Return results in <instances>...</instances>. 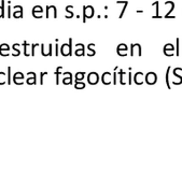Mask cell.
Returning a JSON list of instances; mask_svg holds the SVG:
<instances>
[{"instance_id": "obj_30", "label": "cell", "mask_w": 182, "mask_h": 171, "mask_svg": "<svg viewBox=\"0 0 182 171\" xmlns=\"http://www.w3.org/2000/svg\"><path fill=\"white\" fill-rule=\"evenodd\" d=\"M0 55L1 56H9V53H8V51H2V50H0Z\"/></svg>"}, {"instance_id": "obj_31", "label": "cell", "mask_w": 182, "mask_h": 171, "mask_svg": "<svg viewBox=\"0 0 182 171\" xmlns=\"http://www.w3.org/2000/svg\"><path fill=\"white\" fill-rule=\"evenodd\" d=\"M33 15L36 18H41V17H42V13H33Z\"/></svg>"}, {"instance_id": "obj_22", "label": "cell", "mask_w": 182, "mask_h": 171, "mask_svg": "<svg viewBox=\"0 0 182 171\" xmlns=\"http://www.w3.org/2000/svg\"><path fill=\"white\" fill-rule=\"evenodd\" d=\"M43 12V9L41 6H36V7H33V13H42Z\"/></svg>"}, {"instance_id": "obj_32", "label": "cell", "mask_w": 182, "mask_h": 171, "mask_svg": "<svg viewBox=\"0 0 182 171\" xmlns=\"http://www.w3.org/2000/svg\"><path fill=\"white\" fill-rule=\"evenodd\" d=\"M117 73L114 72V74H113V83L117 84Z\"/></svg>"}, {"instance_id": "obj_8", "label": "cell", "mask_w": 182, "mask_h": 171, "mask_svg": "<svg viewBox=\"0 0 182 171\" xmlns=\"http://www.w3.org/2000/svg\"><path fill=\"white\" fill-rule=\"evenodd\" d=\"M174 51H175V47L171 43H167L164 46V54L166 56H174Z\"/></svg>"}, {"instance_id": "obj_27", "label": "cell", "mask_w": 182, "mask_h": 171, "mask_svg": "<svg viewBox=\"0 0 182 171\" xmlns=\"http://www.w3.org/2000/svg\"><path fill=\"white\" fill-rule=\"evenodd\" d=\"M169 70H170V67H168V70H167V72H166V81H167L168 87H170V86H169Z\"/></svg>"}, {"instance_id": "obj_18", "label": "cell", "mask_w": 182, "mask_h": 171, "mask_svg": "<svg viewBox=\"0 0 182 171\" xmlns=\"http://www.w3.org/2000/svg\"><path fill=\"white\" fill-rule=\"evenodd\" d=\"M84 77H85V73L84 72H78L76 74V82H80V81H82L84 79Z\"/></svg>"}, {"instance_id": "obj_4", "label": "cell", "mask_w": 182, "mask_h": 171, "mask_svg": "<svg viewBox=\"0 0 182 171\" xmlns=\"http://www.w3.org/2000/svg\"><path fill=\"white\" fill-rule=\"evenodd\" d=\"M144 80H146V82L148 84H150V85H152V84H155L157 81V75L156 73L154 72H149L146 74V77H144Z\"/></svg>"}, {"instance_id": "obj_10", "label": "cell", "mask_w": 182, "mask_h": 171, "mask_svg": "<svg viewBox=\"0 0 182 171\" xmlns=\"http://www.w3.org/2000/svg\"><path fill=\"white\" fill-rule=\"evenodd\" d=\"M14 12H13V16L15 18H22L23 17V7L22 6H15Z\"/></svg>"}, {"instance_id": "obj_28", "label": "cell", "mask_w": 182, "mask_h": 171, "mask_svg": "<svg viewBox=\"0 0 182 171\" xmlns=\"http://www.w3.org/2000/svg\"><path fill=\"white\" fill-rule=\"evenodd\" d=\"M37 46H39V44L38 43H35L31 45V55H33V56H35V48H36Z\"/></svg>"}, {"instance_id": "obj_2", "label": "cell", "mask_w": 182, "mask_h": 171, "mask_svg": "<svg viewBox=\"0 0 182 171\" xmlns=\"http://www.w3.org/2000/svg\"><path fill=\"white\" fill-rule=\"evenodd\" d=\"M95 10L92 6H85L83 7V23L86 22L88 18H92L94 16Z\"/></svg>"}, {"instance_id": "obj_23", "label": "cell", "mask_w": 182, "mask_h": 171, "mask_svg": "<svg viewBox=\"0 0 182 171\" xmlns=\"http://www.w3.org/2000/svg\"><path fill=\"white\" fill-rule=\"evenodd\" d=\"M23 46H24V54H25V56H29V52H28V46H29V44L27 43V42H24Z\"/></svg>"}, {"instance_id": "obj_19", "label": "cell", "mask_w": 182, "mask_h": 171, "mask_svg": "<svg viewBox=\"0 0 182 171\" xmlns=\"http://www.w3.org/2000/svg\"><path fill=\"white\" fill-rule=\"evenodd\" d=\"M30 74L33 75V78H28L27 83H28V84H36V73H35V72H30Z\"/></svg>"}, {"instance_id": "obj_11", "label": "cell", "mask_w": 182, "mask_h": 171, "mask_svg": "<svg viewBox=\"0 0 182 171\" xmlns=\"http://www.w3.org/2000/svg\"><path fill=\"white\" fill-rule=\"evenodd\" d=\"M111 78H112L111 73H110V72H105L101 75V82L105 84V85H108V84L111 83Z\"/></svg>"}, {"instance_id": "obj_7", "label": "cell", "mask_w": 182, "mask_h": 171, "mask_svg": "<svg viewBox=\"0 0 182 171\" xmlns=\"http://www.w3.org/2000/svg\"><path fill=\"white\" fill-rule=\"evenodd\" d=\"M53 12V17L56 18L57 17V9L55 6H47V18L51 16V13Z\"/></svg>"}, {"instance_id": "obj_13", "label": "cell", "mask_w": 182, "mask_h": 171, "mask_svg": "<svg viewBox=\"0 0 182 171\" xmlns=\"http://www.w3.org/2000/svg\"><path fill=\"white\" fill-rule=\"evenodd\" d=\"M64 75H66V77L68 78H65L64 79V84H67V85H69V84L72 83V74L70 72H67V73H64Z\"/></svg>"}, {"instance_id": "obj_20", "label": "cell", "mask_w": 182, "mask_h": 171, "mask_svg": "<svg viewBox=\"0 0 182 171\" xmlns=\"http://www.w3.org/2000/svg\"><path fill=\"white\" fill-rule=\"evenodd\" d=\"M92 46H94V44L93 43H90L88 44V56H94L95 54H96V52L92 48Z\"/></svg>"}, {"instance_id": "obj_5", "label": "cell", "mask_w": 182, "mask_h": 171, "mask_svg": "<svg viewBox=\"0 0 182 171\" xmlns=\"http://www.w3.org/2000/svg\"><path fill=\"white\" fill-rule=\"evenodd\" d=\"M136 52H137V55H138V56H141L142 55L141 46H140L139 43H133L131 45V56H134Z\"/></svg>"}, {"instance_id": "obj_29", "label": "cell", "mask_w": 182, "mask_h": 171, "mask_svg": "<svg viewBox=\"0 0 182 171\" xmlns=\"http://www.w3.org/2000/svg\"><path fill=\"white\" fill-rule=\"evenodd\" d=\"M47 72H42L40 74V83L41 84L43 83V77H44V75H47Z\"/></svg>"}, {"instance_id": "obj_3", "label": "cell", "mask_w": 182, "mask_h": 171, "mask_svg": "<svg viewBox=\"0 0 182 171\" xmlns=\"http://www.w3.org/2000/svg\"><path fill=\"white\" fill-rule=\"evenodd\" d=\"M117 53L119 56H122V57H124V56H127V54H128L127 45H126L125 43L119 44V46H117Z\"/></svg>"}, {"instance_id": "obj_25", "label": "cell", "mask_w": 182, "mask_h": 171, "mask_svg": "<svg viewBox=\"0 0 182 171\" xmlns=\"http://www.w3.org/2000/svg\"><path fill=\"white\" fill-rule=\"evenodd\" d=\"M76 88H84L85 87V83H82V82H76Z\"/></svg>"}, {"instance_id": "obj_35", "label": "cell", "mask_w": 182, "mask_h": 171, "mask_svg": "<svg viewBox=\"0 0 182 171\" xmlns=\"http://www.w3.org/2000/svg\"><path fill=\"white\" fill-rule=\"evenodd\" d=\"M128 77H129V82H128V83L131 84V72L128 73Z\"/></svg>"}, {"instance_id": "obj_17", "label": "cell", "mask_w": 182, "mask_h": 171, "mask_svg": "<svg viewBox=\"0 0 182 171\" xmlns=\"http://www.w3.org/2000/svg\"><path fill=\"white\" fill-rule=\"evenodd\" d=\"M72 9H73L72 6H68V7H66V11L68 12V15H66V17L67 18H71L73 16V13H72V11H71Z\"/></svg>"}, {"instance_id": "obj_9", "label": "cell", "mask_w": 182, "mask_h": 171, "mask_svg": "<svg viewBox=\"0 0 182 171\" xmlns=\"http://www.w3.org/2000/svg\"><path fill=\"white\" fill-rule=\"evenodd\" d=\"M76 56H84L85 55V46L83 43L76 44Z\"/></svg>"}, {"instance_id": "obj_1", "label": "cell", "mask_w": 182, "mask_h": 171, "mask_svg": "<svg viewBox=\"0 0 182 171\" xmlns=\"http://www.w3.org/2000/svg\"><path fill=\"white\" fill-rule=\"evenodd\" d=\"M60 53L63 56H71L72 55V39H69L68 43H64L60 47Z\"/></svg>"}, {"instance_id": "obj_21", "label": "cell", "mask_w": 182, "mask_h": 171, "mask_svg": "<svg viewBox=\"0 0 182 171\" xmlns=\"http://www.w3.org/2000/svg\"><path fill=\"white\" fill-rule=\"evenodd\" d=\"M4 17V0L1 1V6H0V18Z\"/></svg>"}, {"instance_id": "obj_15", "label": "cell", "mask_w": 182, "mask_h": 171, "mask_svg": "<svg viewBox=\"0 0 182 171\" xmlns=\"http://www.w3.org/2000/svg\"><path fill=\"white\" fill-rule=\"evenodd\" d=\"M152 6H154L155 7V11H156V13H155V15L154 16H152L153 18H160V10H158V1H155L154 3H152Z\"/></svg>"}, {"instance_id": "obj_34", "label": "cell", "mask_w": 182, "mask_h": 171, "mask_svg": "<svg viewBox=\"0 0 182 171\" xmlns=\"http://www.w3.org/2000/svg\"><path fill=\"white\" fill-rule=\"evenodd\" d=\"M56 56H58V44H56V53H55Z\"/></svg>"}, {"instance_id": "obj_33", "label": "cell", "mask_w": 182, "mask_h": 171, "mask_svg": "<svg viewBox=\"0 0 182 171\" xmlns=\"http://www.w3.org/2000/svg\"><path fill=\"white\" fill-rule=\"evenodd\" d=\"M177 56H179V39H177V53H176Z\"/></svg>"}, {"instance_id": "obj_12", "label": "cell", "mask_w": 182, "mask_h": 171, "mask_svg": "<svg viewBox=\"0 0 182 171\" xmlns=\"http://www.w3.org/2000/svg\"><path fill=\"white\" fill-rule=\"evenodd\" d=\"M142 78H144V75H143V73H142V72H137V73H136L135 75H134V80H135V83L138 84V85L142 84V82H143Z\"/></svg>"}, {"instance_id": "obj_24", "label": "cell", "mask_w": 182, "mask_h": 171, "mask_svg": "<svg viewBox=\"0 0 182 171\" xmlns=\"http://www.w3.org/2000/svg\"><path fill=\"white\" fill-rule=\"evenodd\" d=\"M0 50H2V51H10V46L8 45V44H6V43H3V44H1L0 45Z\"/></svg>"}, {"instance_id": "obj_16", "label": "cell", "mask_w": 182, "mask_h": 171, "mask_svg": "<svg viewBox=\"0 0 182 171\" xmlns=\"http://www.w3.org/2000/svg\"><path fill=\"white\" fill-rule=\"evenodd\" d=\"M123 4H124V7H123V9H122V11H121V13H120V15H119V18H122L124 16V13H125V11H126V8H127V6H128V1H123Z\"/></svg>"}, {"instance_id": "obj_14", "label": "cell", "mask_w": 182, "mask_h": 171, "mask_svg": "<svg viewBox=\"0 0 182 171\" xmlns=\"http://www.w3.org/2000/svg\"><path fill=\"white\" fill-rule=\"evenodd\" d=\"M165 4H166V6H170V10L168 11V13L166 14V16H165V17H166V18H170L171 17L170 13L174 11V9H175V3H174L172 1H167V2H165Z\"/></svg>"}, {"instance_id": "obj_6", "label": "cell", "mask_w": 182, "mask_h": 171, "mask_svg": "<svg viewBox=\"0 0 182 171\" xmlns=\"http://www.w3.org/2000/svg\"><path fill=\"white\" fill-rule=\"evenodd\" d=\"M88 83H90V84H92V85H95V84L98 83L99 75L96 72H91L88 75Z\"/></svg>"}, {"instance_id": "obj_26", "label": "cell", "mask_w": 182, "mask_h": 171, "mask_svg": "<svg viewBox=\"0 0 182 171\" xmlns=\"http://www.w3.org/2000/svg\"><path fill=\"white\" fill-rule=\"evenodd\" d=\"M8 83H11V67H8Z\"/></svg>"}]
</instances>
